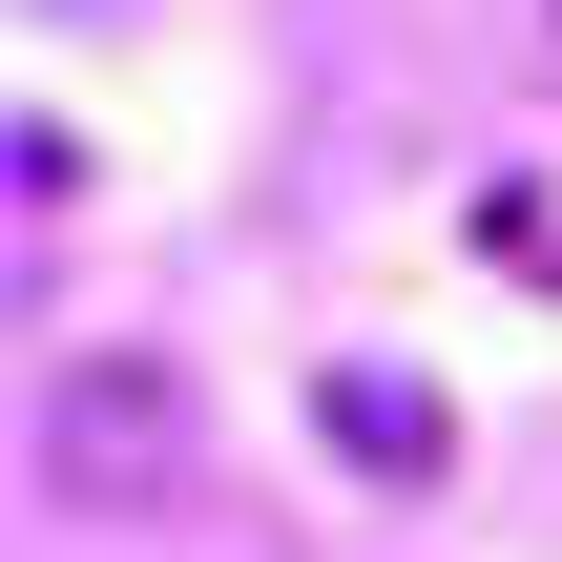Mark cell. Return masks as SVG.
<instances>
[{
    "mask_svg": "<svg viewBox=\"0 0 562 562\" xmlns=\"http://www.w3.org/2000/svg\"><path fill=\"white\" fill-rule=\"evenodd\" d=\"M42 480L63 501H188V375L167 355H83L63 417H42Z\"/></svg>",
    "mask_w": 562,
    "mask_h": 562,
    "instance_id": "cell-1",
    "label": "cell"
},
{
    "mask_svg": "<svg viewBox=\"0 0 562 562\" xmlns=\"http://www.w3.org/2000/svg\"><path fill=\"white\" fill-rule=\"evenodd\" d=\"M313 417H334V459H355V480H438V459H459V417H438L417 375H375V355H334V375H313Z\"/></svg>",
    "mask_w": 562,
    "mask_h": 562,
    "instance_id": "cell-2",
    "label": "cell"
}]
</instances>
